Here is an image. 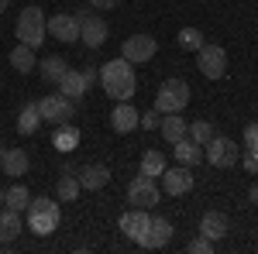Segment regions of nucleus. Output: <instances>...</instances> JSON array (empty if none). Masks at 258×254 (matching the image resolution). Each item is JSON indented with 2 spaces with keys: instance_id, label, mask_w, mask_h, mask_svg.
<instances>
[{
  "instance_id": "obj_1",
  "label": "nucleus",
  "mask_w": 258,
  "mask_h": 254,
  "mask_svg": "<svg viewBox=\"0 0 258 254\" xmlns=\"http://www.w3.org/2000/svg\"><path fill=\"white\" fill-rule=\"evenodd\" d=\"M100 86L110 100H131L138 93V76H135V65L127 59H110L100 62Z\"/></svg>"
},
{
  "instance_id": "obj_2",
  "label": "nucleus",
  "mask_w": 258,
  "mask_h": 254,
  "mask_svg": "<svg viewBox=\"0 0 258 254\" xmlns=\"http://www.w3.org/2000/svg\"><path fill=\"white\" fill-rule=\"evenodd\" d=\"M45 35H48V18H45V11H41V7H24L18 14V24H14V38H18L21 45H28V48L38 52L41 45H45Z\"/></svg>"
},
{
  "instance_id": "obj_3",
  "label": "nucleus",
  "mask_w": 258,
  "mask_h": 254,
  "mask_svg": "<svg viewBox=\"0 0 258 254\" xmlns=\"http://www.w3.org/2000/svg\"><path fill=\"white\" fill-rule=\"evenodd\" d=\"M59 203L55 199H48V196H38V199H31L28 203V230L38 237H48L55 234V227H59Z\"/></svg>"
},
{
  "instance_id": "obj_4",
  "label": "nucleus",
  "mask_w": 258,
  "mask_h": 254,
  "mask_svg": "<svg viewBox=\"0 0 258 254\" xmlns=\"http://www.w3.org/2000/svg\"><path fill=\"white\" fill-rule=\"evenodd\" d=\"M186 103H189V82L186 79H165L159 86V93H155V110L162 117L165 114H182Z\"/></svg>"
},
{
  "instance_id": "obj_5",
  "label": "nucleus",
  "mask_w": 258,
  "mask_h": 254,
  "mask_svg": "<svg viewBox=\"0 0 258 254\" xmlns=\"http://www.w3.org/2000/svg\"><path fill=\"white\" fill-rule=\"evenodd\" d=\"M203 158H207L214 168H234V165L241 161V148H238V141L214 134L207 144H203Z\"/></svg>"
},
{
  "instance_id": "obj_6",
  "label": "nucleus",
  "mask_w": 258,
  "mask_h": 254,
  "mask_svg": "<svg viewBox=\"0 0 258 254\" xmlns=\"http://www.w3.org/2000/svg\"><path fill=\"white\" fill-rule=\"evenodd\" d=\"M159 199H162V189H159L155 179H148V176L131 179V186H127V203H131V206L152 210V206H159Z\"/></svg>"
},
{
  "instance_id": "obj_7",
  "label": "nucleus",
  "mask_w": 258,
  "mask_h": 254,
  "mask_svg": "<svg viewBox=\"0 0 258 254\" xmlns=\"http://www.w3.org/2000/svg\"><path fill=\"white\" fill-rule=\"evenodd\" d=\"M197 69L207 79H224L227 76V52L220 45H207L203 41V48L197 52Z\"/></svg>"
},
{
  "instance_id": "obj_8",
  "label": "nucleus",
  "mask_w": 258,
  "mask_h": 254,
  "mask_svg": "<svg viewBox=\"0 0 258 254\" xmlns=\"http://www.w3.org/2000/svg\"><path fill=\"white\" fill-rule=\"evenodd\" d=\"M155 52H159V41L152 35H131L120 45V59H127L131 65H145L148 59H155Z\"/></svg>"
},
{
  "instance_id": "obj_9",
  "label": "nucleus",
  "mask_w": 258,
  "mask_h": 254,
  "mask_svg": "<svg viewBox=\"0 0 258 254\" xmlns=\"http://www.w3.org/2000/svg\"><path fill=\"white\" fill-rule=\"evenodd\" d=\"M38 114H41V120L66 124V120H73V114H76V103L69 97H62V93H48V97L38 100Z\"/></svg>"
},
{
  "instance_id": "obj_10",
  "label": "nucleus",
  "mask_w": 258,
  "mask_h": 254,
  "mask_svg": "<svg viewBox=\"0 0 258 254\" xmlns=\"http://www.w3.org/2000/svg\"><path fill=\"white\" fill-rule=\"evenodd\" d=\"M162 186H165V196H186L189 189H193V168L189 165H176V168H165L162 172Z\"/></svg>"
},
{
  "instance_id": "obj_11",
  "label": "nucleus",
  "mask_w": 258,
  "mask_h": 254,
  "mask_svg": "<svg viewBox=\"0 0 258 254\" xmlns=\"http://www.w3.org/2000/svg\"><path fill=\"white\" fill-rule=\"evenodd\" d=\"M107 35H110V28H107V21L100 18V14H86L80 21V41L86 48H103Z\"/></svg>"
},
{
  "instance_id": "obj_12",
  "label": "nucleus",
  "mask_w": 258,
  "mask_h": 254,
  "mask_svg": "<svg viewBox=\"0 0 258 254\" xmlns=\"http://www.w3.org/2000/svg\"><path fill=\"white\" fill-rule=\"evenodd\" d=\"M169 240H172V223L165 216H152V223H148V230H145V237L138 244L145 251H155V247H165Z\"/></svg>"
},
{
  "instance_id": "obj_13",
  "label": "nucleus",
  "mask_w": 258,
  "mask_h": 254,
  "mask_svg": "<svg viewBox=\"0 0 258 254\" xmlns=\"http://www.w3.org/2000/svg\"><path fill=\"white\" fill-rule=\"evenodd\" d=\"M48 35L66 41V45L80 41V21H76V14H52L48 18Z\"/></svg>"
},
{
  "instance_id": "obj_14",
  "label": "nucleus",
  "mask_w": 258,
  "mask_h": 254,
  "mask_svg": "<svg viewBox=\"0 0 258 254\" xmlns=\"http://www.w3.org/2000/svg\"><path fill=\"white\" fill-rule=\"evenodd\" d=\"M138 124H141L138 107H131V100H120L117 107H114V114H110V127H114L117 134H131Z\"/></svg>"
},
{
  "instance_id": "obj_15",
  "label": "nucleus",
  "mask_w": 258,
  "mask_h": 254,
  "mask_svg": "<svg viewBox=\"0 0 258 254\" xmlns=\"http://www.w3.org/2000/svg\"><path fill=\"white\" fill-rule=\"evenodd\" d=\"M148 223H152L148 210H138V206H131L127 213L120 216V230H124V237H131V240H141L145 230H148Z\"/></svg>"
},
{
  "instance_id": "obj_16",
  "label": "nucleus",
  "mask_w": 258,
  "mask_h": 254,
  "mask_svg": "<svg viewBox=\"0 0 258 254\" xmlns=\"http://www.w3.org/2000/svg\"><path fill=\"white\" fill-rule=\"evenodd\" d=\"M28 151L24 148H4V158H0V172L4 176H11V179H21V176H28Z\"/></svg>"
},
{
  "instance_id": "obj_17",
  "label": "nucleus",
  "mask_w": 258,
  "mask_h": 254,
  "mask_svg": "<svg viewBox=\"0 0 258 254\" xmlns=\"http://www.w3.org/2000/svg\"><path fill=\"white\" fill-rule=\"evenodd\" d=\"M86 90H90V86H86V79H83L80 69H66V72H62V79H59L62 97H69L73 103H80V100L86 97Z\"/></svg>"
},
{
  "instance_id": "obj_18",
  "label": "nucleus",
  "mask_w": 258,
  "mask_h": 254,
  "mask_svg": "<svg viewBox=\"0 0 258 254\" xmlns=\"http://www.w3.org/2000/svg\"><path fill=\"white\" fill-rule=\"evenodd\" d=\"M76 176H80V186L86 193H100V189L110 182V168H107V165H83Z\"/></svg>"
},
{
  "instance_id": "obj_19",
  "label": "nucleus",
  "mask_w": 258,
  "mask_h": 254,
  "mask_svg": "<svg viewBox=\"0 0 258 254\" xmlns=\"http://www.w3.org/2000/svg\"><path fill=\"white\" fill-rule=\"evenodd\" d=\"M80 193H83L80 176L66 165V168H62V176H59V182H55V199H59V203H76Z\"/></svg>"
},
{
  "instance_id": "obj_20",
  "label": "nucleus",
  "mask_w": 258,
  "mask_h": 254,
  "mask_svg": "<svg viewBox=\"0 0 258 254\" xmlns=\"http://www.w3.org/2000/svg\"><path fill=\"white\" fill-rule=\"evenodd\" d=\"M52 148H55V151H62V155H69L73 148H80V127H76L73 120H66V124H55Z\"/></svg>"
},
{
  "instance_id": "obj_21",
  "label": "nucleus",
  "mask_w": 258,
  "mask_h": 254,
  "mask_svg": "<svg viewBox=\"0 0 258 254\" xmlns=\"http://www.w3.org/2000/svg\"><path fill=\"white\" fill-rule=\"evenodd\" d=\"M21 230H24V223H21V213H18V210H11V206H0V244H11V240H18Z\"/></svg>"
},
{
  "instance_id": "obj_22",
  "label": "nucleus",
  "mask_w": 258,
  "mask_h": 254,
  "mask_svg": "<svg viewBox=\"0 0 258 254\" xmlns=\"http://www.w3.org/2000/svg\"><path fill=\"white\" fill-rule=\"evenodd\" d=\"M227 227H231V223H227V216H224V213H217V210L203 213V220H200V234H203V237H210L214 244L227 237Z\"/></svg>"
},
{
  "instance_id": "obj_23",
  "label": "nucleus",
  "mask_w": 258,
  "mask_h": 254,
  "mask_svg": "<svg viewBox=\"0 0 258 254\" xmlns=\"http://www.w3.org/2000/svg\"><path fill=\"white\" fill-rule=\"evenodd\" d=\"M172 155H176L179 165H189V168H193L200 158H203V144H197L193 137L186 134V137H179L176 144H172Z\"/></svg>"
},
{
  "instance_id": "obj_24",
  "label": "nucleus",
  "mask_w": 258,
  "mask_h": 254,
  "mask_svg": "<svg viewBox=\"0 0 258 254\" xmlns=\"http://www.w3.org/2000/svg\"><path fill=\"white\" fill-rule=\"evenodd\" d=\"M186 131H189V120L186 117H179V114H165L159 124V134L169 141V144H176L179 137H186Z\"/></svg>"
},
{
  "instance_id": "obj_25",
  "label": "nucleus",
  "mask_w": 258,
  "mask_h": 254,
  "mask_svg": "<svg viewBox=\"0 0 258 254\" xmlns=\"http://www.w3.org/2000/svg\"><path fill=\"white\" fill-rule=\"evenodd\" d=\"M11 65L18 69L21 76L35 72V69H38V59H35V48H28V45H21V41H18V48L11 52Z\"/></svg>"
},
{
  "instance_id": "obj_26",
  "label": "nucleus",
  "mask_w": 258,
  "mask_h": 254,
  "mask_svg": "<svg viewBox=\"0 0 258 254\" xmlns=\"http://www.w3.org/2000/svg\"><path fill=\"white\" fill-rule=\"evenodd\" d=\"M66 69H69L66 55H48V59L38 62V72H41V79H45V82H59Z\"/></svg>"
},
{
  "instance_id": "obj_27",
  "label": "nucleus",
  "mask_w": 258,
  "mask_h": 254,
  "mask_svg": "<svg viewBox=\"0 0 258 254\" xmlns=\"http://www.w3.org/2000/svg\"><path fill=\"white\" fill-rule=\"evenodd\" d=\"M41 127V114H38V103H28V107H21L18 114V134H35Z\"/></svg>"
},
{
  "instance_id": "obj_28",
  "label": "nucleus",
  "mask_w": 258,
  "mask_h": 254,
  "mask_svg": "<svg viewBox=\"0 0 258 254\" xmlns=\"http://www.w3.org/2000/svg\"><path fill=\"white\" fill-rule=\"evenodd\" d=\"M162 172H165V155H162V151H155V148H148V151L141 155V176L159 179Z\"/></svg>"
},
{
  "instance_id": "obj_29",
  "label": "nucleus",
  "mask_w": 258,
  "mask_h": 254,
  "mask_svg": "<svg viewBox=\"0 0 258 254\" xmlns=\"http://www.w3.org/2000/svg\"><path fill=\"white\" fill-rule=\"evenodd\" d=\"M28 203H31V193H28V186H11V189H4V206H11V210H18L24 213L28 210Z\"/></svg>"
},
{
  "instance_id": "obj_30",
  "label": "nucleus",
  "mask_w": 258,
  "mask_h": 254,
  "mask_svg": "<svg viewBox=\"0 0 258 254\" xmlns=\"http://www.w3.org/2000/svg\"><path fill=\"white\" fill-rule=\"evenodd\" d=\"M176 41H179V48H186V52H200L203 48V31L200 28H182L176 35Z\"/></svg>"
},
{
  "instance_id": "obj_31",
  "label": "nucleus",
  "mask_w": 258,
  "mask_h": 254,
  "mask_svg": "<svg viewBox=\"0 0 258 254\" xmlns=\"http://www.w3.org/2000/svg\"><path fill=\"white\" fill-rule=\"evenodd\" d=\"M186 134L193 137V141H197V144H207V141H210V137H214V124H210V120H193V124H189V131H186Z\"/></svg>"
},
{
  "instance_id": "obj_32",
  "label": "nucleus",
  "mask_w": 258,
  "mask_h": 254,
  "mask_svg": "<svg viewBox=\"0 0 258 254\" xmlns=\"http://www.w3.org/2000/svg\"><path fill=\"white\" fill-rule=\"evenodd\" d=\"M186 251H189V254H210V251H214V240L200 234V237H193V240H189V247H186Z\"/></svg>"
},
{
  "instance_id": "obj_33",
  "label": "nucleus",
  "mask_w": 258,
  "mask_h": 254,
  "mask_svg": "<svg viewBox=\"0 0 258 254\" xmlns=\"http://www.w3.org/2000/svg\"><path fill=\"white\" fill-rule=\"evenodd\" d=\"M159 124H162V114L152 107L148 114H141V124H138V127H145V131H159Z\"/></svg>"
},
{
  "instance_id": "obj_34",
  "label": "nucleus",
  "mask_w": 258,
  "mask_h": 254,
  "mask_svg": "<svg viewBox=\"0 0 258 254\" xmlns=\"http://www.w3.org/2000/svg\"><path fill=\"white\" fill-rule=\"evenodd\" d=\"M241 161H244V168H248L251 176H258V144H255V148H244Z\"/></svg>"
},
{
  "instance_id": "obj_35",
  "label": "nucleus",
  "mask_w": 258,
  "mask_h": 254,
  "mask_svg": "<svg viewBox=\"0 0 258 254\" xmlns=\"http://www.w3.org/2000/svg\"><path fill=\"white\" fill-rule=\"evenodd\" d=\"M258 144V124H248L244 127V148H255Z\"/></svg>"
},
{
  "instance_id": "obj_36",
  "label": "nucleus",
  "mask_w": 258,
  "mask_h": 254,
  "mask_svg": "<svg viewBox=\"0 0 258 254\" xmlns=\"http://www.w3.org/2000/svg\"><path fill=\"white\" fill-rule=\"evenodd\" d=\"M120 0H90V7H97V11H114Z\"/></svg>"
},
{
  "instance_id": "obj_37",
  "label": "nucleus",
  "mask_w": 258,
  "mask_h": 254,
  "mask_svg": "<svg viewBox=\"0 0 258 254\" xmlns=\"http://www.w3.org/2000/svg\"><path fill=\"white\" fill-rule=\"evenodd\" d=\"M248 203H251V206H258V182L248 189Z\"/></svg>"
},
{
  "instance_id": "obj_38",
  "label": "nucleus",
  "mask_w": 258,
  "mask_h": 254,
  "mask_svg": "<svg viewBox=\"0 0 258 254\" xmlns=\"http://www.w3.org/2000/svg\"><path fill=\"white\" fill-rule=\"evenodd\" d=\"M7 4H11V0H0V14H4V11H7Z\"/></svg>"
},
{
  "instance_id": "obj_39",
  "label": "nucleus",
  "mask_w": 258,
  "mask_h": 254,
  "mask_svg": "<svg viewBox=\"0 0 258 254\" xmlns=\"http://www.w3.org/2000/svg\"><path fill=\"white\" fill-rule=\"evenodd\" d=\"M0 206H4V189H0Z\"/></svg>"
},
{
  "instance_id": "obj_40",
  "label": "nucleus",
  "mask_w": 258,
  "mask_h": 254,
  "mask_svg": "<svg viewBox=\"0 0 258 254\" xmlns=\"http://www.w3.org/2000/svg\"><path fill=\"white\" fill-rule=\"evenodd\" d=\"M0 158H4V144H0Z\"/></svg>"
}]
</instances>
